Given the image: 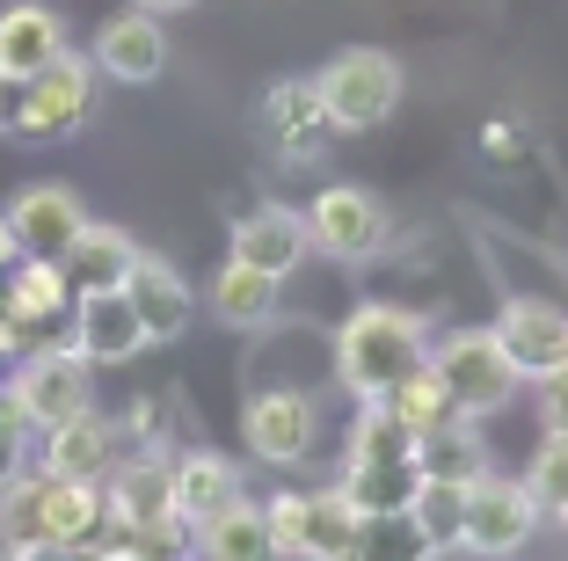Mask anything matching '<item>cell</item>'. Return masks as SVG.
<instances>
[{
    "instance_id": "83f0119b",
    "label": "cell",
    "mask_w": 568,
    "mask_h": 561,
    "mask_svg": "<svg viewBox=\"0 0 568 561\" xmlns=\"http://www.w3.org/2000/svg\"><path fill=\"white\" fill-rule=\"evenodd\" d=\"M408 518H416V532L445 554V547H459V525H467V481H416V495H408Z\"/></svg>"
},
{
    "instance_id": "44dd1931",
    "label": "cell",
    "mask_w": 568,
    "mask_h": 561,
    "mask_svg": "<svg viewBox=\"0 0 568 561\" xmlns=\"http://www.w3.org/2000/svg\"><path fill=\"white\" fill-rule=\"evenodd\" d=\"M190 561H284L277 540H270V518L263 503H226L219 518H204L197 532H190Z\"/></svg>"
},
{
    "instance_id": "4fadbf2b",
    "label": "cell",
    "mask_w": 568,
    "mask_h": 561,
    "mask_svg": "<svg viewBox=\"0 0 568 561\" xmlns=\"http://www.w3.org/2000/svg\"><path fill=\"white\" fill-rule=\"evenodd\" d=\"M95 67H102V81H124V88L161 81V67H168V30H161V16H146V8L110 16L95 30Z\"/></svg>"
},
{
    "instance_id": "ba28073f",
    "label": "cell",
    "mask_w": 568,
    "mask_h": 561,
    "mask_svg": "<svg viewBox=\"0 0 568 561\" xmlns=\"http://www.w3.org/2000/svg\"><path fill=\"white\" fill-rule=\"evenodd\" d=\"M241 438H248V452L263 467H300L321 438L314 394H300V387H255L248 409H241Z\"/></svg>"
},
{
    "instance_id": "8992f818",
    "label": "cell",
    "mask_w": 568,
    "mask_h": 561,
    "mask_svg": "<svg viewBox=\"0 0 568 561\" xmlns=\"http://www.w3.org/2000/svg\"><path fill=\"white\" fill-rule=\"evenodd\" d=\"M95 96H102V67L95 51H59L51 67H37L22 81V132L16 139H73L95 117Z\"/></svg>"
},
{
    "instance_id": "30bf717a",
    "label": "cell",
    "mask_w": 568,
    "mask_h": 561,
    "mask_svg": "<svg viewBox=\"0 0 568 561\" xmlns=\"http://www.w3.org/2000/svg\"><path fill=\"white\" fill-rule=\"evenodd\" d=\"M263 132H270V147H277L292 168H314L321 153H328L335 124H328V102H321L314 73L270 88V96H263Z\"/></svg>"
},
{
    "instance_id": "f546056e",
    "label": "cell",
    "mask_w": 568,
    "mask_h": 561,
    "mask_svg": "<svg viewBox=\"0 0 568 561\" xmlns=\"http://www.w3.org/2000/svg\"><path fill=\"white\" fill-rule=\"evenodd\" d=\"M437 547L416 532V518L394 511V518H365L357 525V540L343 547V561H430Z\"/></svg>"
},
{
    "instance_id": "2e32d148",
    "label": "cell",
    "mask_w": 568,
    "mask_h": 561,
    "mask_svg": "<svg viewBox=\"0 0 568 561\" xmlns=\"http://www.w3.org/2000/svg\"><path fill=\"white\" fill-rule=\"evenodd\" d=\"M168 481H175V518H183L190 532H197L204 518H219L226 503H241V495H248L241 467L226 460V452H212V445L175 452V460H168Z\"/></svg>"
},
{
    "instance_id": "7c38bea8",
    "label": "cell",
    "mask_w": 568,
    "mask_h": 561,
    "mask_svg": "<svg viewBox=\"0 0 568 561\" xmlns=\"http://www.w3.org/2000/svg\"><path fill=\"white\" fill-rule=\"evenodd\" d=\"M73 350H81L88 364H132L139 350H146V321H139V307L118 292H73Z\"/></svg>"
},
{
    "instance_id": "9c48e42d",
    "label": "cell",
    "mask_w": 568,
    "mask_h": 561,
    "mask_svg": "<svg viewBox=\"0 0 568 561\" xmlns=\"http://www.w3.org/2000/svg\"><path fill=\"white\" fill-rule=\"evenodd\" d=\"M488 329L503 335V350H510V364H518L525 380H547V372L568 364V307H554L539 292H510Z\"/></svg>"
},
{
    "instance_id": "484cf974",
    "label": "cell",
    "mask_w": 568,
    "mask_h": 561,
    "mask_svg": "<svg viewBox=\"0 0 568 561\" xmlns=\"http://www.w3.org/2000/svg\"><path fill=\"white\" fill-rule=\"evenodd\" d=\"M343 467H416V430L386 409V401H365V415H357V430H351V452H343Z\"/></svg>"
},
{
    "instance_id": "4dcf8cb0",
    "label": "cell",
    "mask_w": 568,
    "mask_h": 561,
    "mask_svg": "<svg viewBox=\"0 0 568 561\" xmlns=\"http://www.w3.org/2000/svg\"><path fill=\"white\" fill-rule=\"evenodd\" d=\"M0 540L8 547H44V467L37 474H16L8 489H0Z\"/></svg>"
},
{
    "instance_id": "8d00e7d4",
    "label": "cell",
    "mask_w": 568,
    "mask_h": 561,
    "mask_svg": "<svg viewBox=\"0 0 568 561\" xmlns=\"http://www.w3.org/2000/svg\"><path fill=\"white\" fill-rule=\"evenodd\" d=\"M22 256V241H16V227H8V212H0V278H8V263Z\"/></svg>"
},
{
    "instance_id": "ac0fdd59",
    "label": "cell",
    "mask_w": 568,
    "mask_h": 561,
    "mask_svg": "<svg viewBox=\"0 0 568 561\" xmlns=\"http://www.w3.org/2000/svg\"><path fill=\"white\" fill-rule=\"evenodd\" d=\"M37 467H44V474L110 481V467H118V423H102V415L88 409V415H73V423L44 430V438H37Z\"/></svg>"
},
{
    "instance_id": "836d02e7",
    "label": "cell",
    "mask_w": 568,
    "mask_h": 561,
    "mask_svg": "<svg viewBox=\"0 0 568 561\" xmlns=\"http://www.w3.org/2000/svg\"><path fill=\"white\" fill-rule=\"evenodd\" d=\"M532 394H539V423H547L554 438H568V364L547 372V380H532Z\"/></svg>"
},
{
    "instance_id": "3957f363",
    "label": "cell",
    "mask_w": 568,
    "mask_h": 561,
    "mask_svg": "<svg viewBox=\"0 0 568 561\" xmlns=\"http://www.w3.org/2000/svg\"><path fill=\"white\" fill-rule=\"evenodd\" d=\"M430 364L445 372L459 415H474V423L503 415L510 401H518V387H525V372L510 364V350H503L496 329H452V335H437V343H430Z\"/></svg>"
},
{
    "instance_id": "d6986e66",
    "label": "cell",
    "mask_w": 568,
    "mask_h": 561,
    "mask_svg": "<svg viewBox=\"0 0 568 561\" xmlns=\"http://www.w3.org/2000/svg\"><path fill=\"white\" fill-rule=\"evenodd\" d=\"M110 518V489L81 474H44V547H95Z\"/></svg>"
},
{
    "instance_id": "ffe728a7",
    "label": "cell",
    "mask_w": 568,
    "mask_h": 561,
    "mask_svg": "<svg viewBox=\"0 0 568 561\" xmlns=\"http://www.w3.org/2000/svg\"><path fill=\"white\" fill-rule=\"evenodd\" d=\"M0 284H8V321L16 329H44V321L73 314V278L59 256H16Z\"/></svg>"
},
{
    "instance_id": "7a4b0ae2",
    "label": "cell",
    "mask_w": 568,
    "mask_h": 561,
    "mask_svg": "<svg viewBox=\"0 0 568 561\" xmlns=\"http://www.w3.org/2000/svg\"><path fill=\"white\" fill-rule=\"evenodd\" d=\"M321 102H328V124L335 139H357V132H379L386 117L402 110V59L379 44H343L328 67L314 73Z\"/></svg>"
},
{
    "instance_id": "74e56055",
    "label": "cell",
    "mask_w": 568,
    "mask_h": 561,
    "mask_svg": "<svg viewBox=\"0 0 568 561\" xmlns=\"http://www.w3.org/2000/svg\"><path fill=\"white\" fill-rule=\"evenodd\" d=\"M132 8H146V16H183V8H197V0H132Z\"/></svg>"
},
{
    "instance_id": "5bb4252c",
    "label": "cell",
    "mask_w": 568,
    "mask_h": 561,
    "mask_svg": "<svg viewBox=\"0 0 568 561\" xmlns=\"http://www.w3.org/2000/svg\"><path fill=\"white\" fill-rule=\"evenodd\" d=\"M226 256L270 270V278H292V270L314 256V241H306V212H292V204H255V212H241Z\"/></svg>"
},
{
    "instance_id": "ab89813d",
    "label": "cell",
    "mask_w": 568,
    "mask_h": 561,
    "mask_svg": "<svg viewBox=\"0 0 568 561\" xmlns=\"http://www.w3.org/2000/svg\"><path fill=\"white\" fill-rule=\"evenodd\" d=\"M554 525H561V532H568V503H554Z\"/></svg>"
},
{
    "instance_id": "9a60e30c",
    "label": "cell",
    "mask_w": 568,
    "mask_h": 561,
    "mask_svg": "<svg viewBox=\"0 0 568 561\" xmlns=\"http://www.w3.org/2000/svg\"><path fill=\"white\" fill-rule=\"evenodd\" d=\"M124 299L139 307V321H146V343H175V335L190 329V314H197V292H190V278L168 256H153V248H139L132 278H124Z\"/></svg>"
},
{
    "instance_id": "603a6c76",
    "label": "cell",
    "mask_w": 568,
    "mask_h": 561,
    "mask_svg": "<svg viewBox=\"0 0 568 561\" xmlns=\"http://www.w3.org/2000/svg\"><path fill=\"white\" fill-rule=\"evenodd\" d=\"M59 263H67L73 292H118V284L132 278V263H139V241H132L124 227H102V219H88L81 241H73Z\"/></svg>"
},
{
    "instance_id": "6da1fadb",
    "label": "cell",
    "mask_w": 568,
    "mask_h": 561,
    "mask_svg": "<svg viewBox=\"0 0 568 561\" xmlns=\"http://www.w3.org/2000/svg\"><path fill=\"white\" fill-rule=\"evenodd\" d=\"M430 343H437L430 314L394 307V299H365V307L343 314V329H335V380L351 387L357 401H379V394H394L408 372L430 364Z\"/></svg>"
},
{
    "instance_id": "d4e9b609",
    "label": "cell",
    "mask_w": 568,
    "mask_h": 561,
    "mask_svg": "<svg viewBox=\"0 0 568 561\" xmlns=\"http://www.w3.org/2000/svg\"><path fill=\"white\" fill-rule=\"evenodd\" d=\"M277 284L284 278H270V270L226 256L219 278H212V314L226 321V329H270V321H277Z\"/></svg>"
},
{
    "instance_id": "1f68e13d",
    "label": "cell",
    "mask_w": 568,
    "mask_h": 561,
    "mask_svg": "<svg viewBox=\"0 0 568 561\" xmlns=\"http://www.w3.org/2000/svg\"><path fill=\"white\" fill-rule=\"evenodd\" d=\"M263 518H270V540H277V554L300 561V554H306V489H277V495L263 503Z\"/></svg>"
},
{
    "instance_id": "7402d4cb",
    "label": "cell",
    "mask_w": 568,
    "mask_h": 561,
    "mask_svg": "<svg viewBox=\"0 0 568 561\" xmlns=\"http://www.w3.org/2000/svg\"><path fill=\"white\" fill-rule=\"evenodd\" d=\"M67 51V22L51 16L44 0H16V8H0V73H22L30 81L37 67H51Z\"/></svg>"
},
{
    "instance_id": "4316f807",
    "label": "cell",
    "mask_w": 568,
    "mask_h": 561,
    "mask_svg": "<svg viewBox=\"0 0 568 561\" xmlns=\"http://www.w3.org/2000/svg\"><path fill=\"white\" fill-rule=\"evenodd\" d=\"M357 525H365V511L343 495V481H335V489H306V554L300 561H343V547L357 540Z\"/></svg>"
},
{
    "instance_id": "f1b7e54d",
    "label": "cell",
    "mask_w": 568,
    "mask_h": 561,
    "mask_svg": "<svg viewBox=\"0 0 568 561\" xmlns=\"http://www.w3.org/2000/svg\"><path fill=\"white\" fill-rule=\"evenodd\" d=\"M386 409L402 415L408 430H437V423H452V415H459V401H452V387H445V372H437V364H423V372H408L402 387H394V394H379Z\"/></svg>"
},
{
    "instance_id": "8fae6325",
    "label": "cell",
    "mask_w": 568,
    "mask_h": 561,
    "mask_svg": "<svg viewBox=\"0 0 568 561\" xmlns=\"http://www.w3.org/2000/svg\"><path fill=\"white\" fill-rule=\"evenodd\" d=\"M8 227H16L22 256H67L88 227V204L73 182H22L8 198Z\"/></svg>"
},
{
    "instance_id": "cb8c5ba5",
    "label": "cell",
    "mask_w": 568,
    "mask_h": 561,
    "mask_svg": "<svg viewBox=\"0 0 568 561\" xmlns=\"http://www.w3.org/2000/svg\"><path fill=\"white\" fill-rule=\"evenodd\" d=\"M416 474L467 481V489L481 474H496V467H488V445H481V423H474V415H452V423L423 430V438H416Z\"/></svg>"
},
{
    "instance_id": "5b68a950",
    "label": "cell",
    "mask_w": 568,
    "mask_h": 561,
    "mask_svg": "<svg viewBox=\"0 0 568 561\" xmlns=\"http://www.w3.org/2000/svg\"><path fill=\"white\" fill-rule=\"evenodd\" d=\"M386 233H394V212H386V198L365 190V182H328V190L306 204V241H314V256H328V263H343V270L372 263L386 248Z\"/></svg>"
},
{
    "instance_id": "52a82bcc",
    "label": "cell",
    "mask_w": 568,
    "mask_h": 561,
    "mask_svg": "<svg viewBox=\"0 0 568 561\" xmlns=\"http://www.w3.org/2000/svg\"><path fill=\"white\" fill-rule=\"evenodd\" d=\"M539 518H547V503L532 495V481H510V474H481L467 489V525H459V554L474 561H510L525 540L539 532Z\"/></svg>"
},
{
    "instance_id": "e0dca14e",
    "label": "cell",
    "mask_w": 568,
    "mask_h": 561,
    "mask_svg": "<svg viewBox=\"0 0 568 561\" xmlns=\"http://www.w3.org/2000/svg\"><path fill=\"white\" fill-rule=\"evenodd\" d=\"M110 518H124V525H139V532L183 525V518H175L168 452H146V460H118V467H110Z\"/></svg>"
},
{
    "instance_id": "e575fe53",
    "label": "cell",
    "mask_w": 568,
    "mask_h": 561,
    "mask_svg": "<svg viewBox=\"0 0 568 561\" xmlns=\"http://www.w3.org/2000/svg\"><path fill=\"white\" fill-rule=\"evenodd\" d=\"M0 132H22V73H0Z\"/></svg>"
},
{
    "instance_id": "f35d334b",
    "label": "cell",
    "mask_w": 568,
    "mask_h": 561,
    "mask_svg": "<svg viewBox=\"0 0 568 561\" xmlns=\"http://www.w3.org/2000/svg\"><path fill=\"white\" fill-rule=\"evenodd\" d=\"M0 561H30V554H22V547H0Z\"/></svg>"
},
{
    "instance_id": "d590c367",
    "label": "cell",
    "mask_w": 568,
    "mask_h": 561,
    "mask_svg": "<svg viewBox=\"0 0 568 561\" xmlns=\"http://www.w3.org/2000/svg\"><path fill=\"white\" fill-rule=\"evenodd\" d=\"M518 153V139H510V124H488V161H510Z\"/></svg>"
},
{
    "instance_id": "277c9868",
    "label": "cell",
    "mask_w": 568,
    "mask_h": 561,
    "mask_svg": "<svg viewBox=\"0 0 568 561\" xmlns=\"http://www.w3.org/2000/svg\"><path fill=\"white\" fill-rule=\"evenodd\" d=\"M8 401H16V415L44 438V430H59V423H73V415L95 409V364H88L73 343H44V350H30V358L16 364Z\"/></svg>"
},
{
    "instance_id": "d6a6232c",
    "label": "cell",
    "mask_w": 568,
    "mask_h": 561,
    "mask_svg": "<svg viewBox=\"0 0 568 561\" xmlns=\"http://www.w3.org/2000/svg\"><path fill=\"white\" fill-rule=\"evenodd\" d=\"M525 481H532V495L547 503V511H554V503H568V438H554V430H547L539 452H532V467H525Z\"/></svg>"
}]
</instances>
